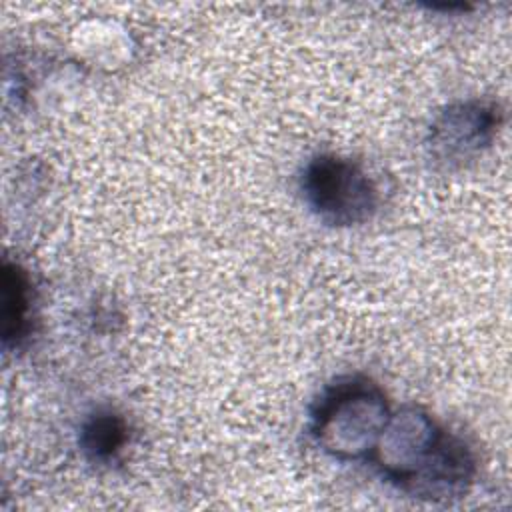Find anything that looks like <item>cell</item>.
I'll list each match as a JSON object with an SVG mask.
<instances>
[{
	"label": "cell",
	"instance_id": "cell-1",
	"mask_svg": "<svg viewBox=\"0 0 512 512\" xmlns=\"http://www.w3.org/2000/svg\"><path fill=\"white\" fill-rule=\"evenodd\" d=\"M368 460L388 482L430 502L464 496L476 476L472 448L418 406L390 412Z\"/></svg>",
	"mask_w": 512,
	"mask_h": 512
},
{
	"label": "cell",
	"instance_id": "cell-2",
	"mask_svg": "<svg viewBox=\"0 0 512 512\" xmlns=\"http://www.w3.org/2000/svg\"><path fill=\"white\" fill-rule=\"evenodd\" d=\"M384 390L366 376L330 384L310 412V434L328 456L350 462L370 458L388 418Z\"/></svg>",
	"mask_w": 512,
	"mask_h": 512
},
{
	"label": "cell",
	"instance_id": "cell-3",
	"mask_svg": "<svg viewBox=\"0 0 512 512\" xmlns=\"http://www.w3.org/2000/svg\"><path fill=\"white\" fill-rule=\"evenodd\" d=\"M300 190L312 214L328 226L350 228L368 222L378 210V188L352 158L318 154L300 176Z\"/></svg>",
	"mask_w": 512,
	"mask_h": 512
},
{
	"label": "cell",
	"instance_id": "cell-4",
	"mask_svg": "<svg viewBox=\"0 0 512 512\" xmlns=\"http://www.w3.org/2000/svg\"><path fill=\"white\" fill-rule=\"evenodd\" d=\"M502 124L498 104L470 98L448 104L428 128V150L444 166H462L482 154Z\"/></svg>",
	"mask_w": 512,
	"mask_h": 512
},
{
	"label": "cell",
	"instance_id": "cell-5",
	"mask_svg": "<svg viewBox=\"0 0 512 512\" xmlns=\"http://www.w3.org/2000/svg\"><path fill=\"white\" fill-rule=\"evenodd\" d=\"M2 338L6 348H20L32 330V284L18 264L2 266Z\"/></svg>",
	"mask_w": 512,
	"mask_h": 512
},
{
	"label": "cell",
	"instance_id": "cell-6",
	"mask_svg": "<svg viewBox=\"0 0 512 512\" xmlns=\"http://www.w3.org/2000/svg\"><path fill=\"white\" fill-rule=\"evenodd\" d=\"M128 442V422L112 408L94 410L80 426L78 444L90 462H112Z\"/></svg>",
	"mask_w": 512,
	"mask_h": 512
}]
</instances>
